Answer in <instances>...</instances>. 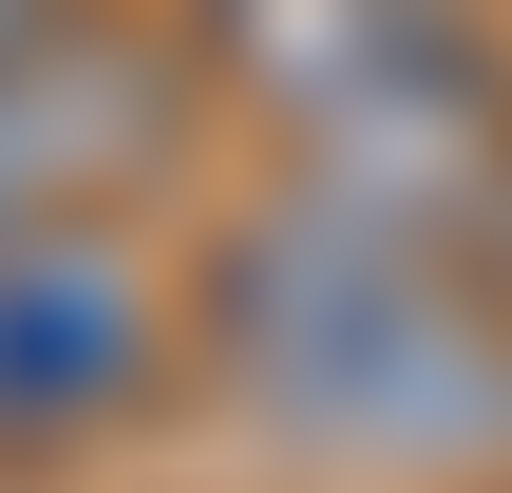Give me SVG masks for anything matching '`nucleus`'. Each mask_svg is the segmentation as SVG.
Wrapping results in <instances>:
<instances>
[{
	"instance_id": "nucleus-5",
	"label": "nucleus",
	"mask_w": 512,
	"mask_h": 493,
	"mask_svg": "<svg viewBox=\"0 0 512 493\" xmlns=\"http://www.w3.org/2000/svg\"><path fill=\"white\" fill-rule=\"evenodd\" d=\"M38 38H76V0H0V76H19Z\"/></svg>"
},
{
	"instance_id": "nucleus-4",
	"label": "nucleus",
	"mask_w": 512,
	"mask_h": 493,
	"mask_svg": "<svg viewBox=\"0 0 512 493\" xmlns=\"http://www.w3.org/2000/svg\"><path fill=\"white\" fill-rule=\"evenodd\" d=\"M171 114H190V76H171L152 38H95V19L38 38V57L0 76V247H19V228H76V190L133 171Z\"/></svg>"
},
{
	"instance_id": "nucleus-1",
	"label": "nucleus",
	"mask_w": 512,
	"mask_h": 493,
	"mask_svg": "<svg viewBox=\"0 0 512 493\" xmlns=\"http://www.w3.org/2000/svg\"><path fill=\"white\" fill-rule=\"evenodd\" d=\"M190 323H209V380L304 456H361V475L512 456V285L475 228H418V209L285 171L209 247Z\"/></svg>"
},
{
	"instance_id": "nucleus-2",
	"label": "nucleus",
	"mask_w": 512,
	"mask_h": 493,
	"mask_svg": "<svg viewBox=\"0 0 512 493\" xmlns=\"http://www.w3.org/2000/svg\"><path fill=\"white\" fill-rule=\"evenodd\" d=\"M209 76L247 114L304 133L323 190L361 209H418V228H475L494 247V190H512V76L456 0H190Z\"/></svg>"
},
{
	"instance_id": "nucleus-6",
	"label": "nucleus",
	"mask_w": 512,
	"mask_h": 493,
	"mask_svg": "<svg viewBox=\"0 0 512 493\" xmlns=\"http://www.w3.org/2000/svg\"><path fill=\"white\" fill-rule=\"evenodd\" d=\"M494 285H512V190H494Z\"/></svg>"
},
{
	"instance_id": "nucleus-3",
	"label": "nucleus",
	"mask_w": 512,
	"mask_h": 493,
	"mask_svg": "<svg viewBox=\"0 0 512 493\" xmlns=\"http://www.w3.org/2000/svg\"><path fill=\"white\" fill-rule=\"evenodd\" d=\"M152 361H171V285H152L114 228H19V247H0V456L133 418Z\"/></svg>"
}]
</instances>
